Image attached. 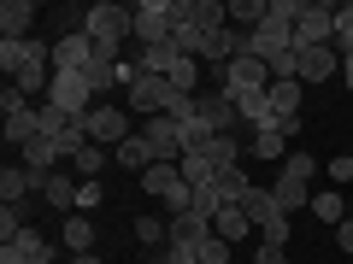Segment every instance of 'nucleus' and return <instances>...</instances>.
<instances>
[{
    "mask_svg": "<svg viewBox=\"0 0 353 264\" xmlns=\"http://www.w3.org/2000/svg\"><path fill=\"white\" fill-rule=\"evenodd\" d=\"M83 36L94 41L101 53H112V59H118V47L136 36V6H118V0H101V6H88V30H83Z\"/></svg>",
    "mask_w": 353,
    "mask_h": 264,
    "instance_id": "f257e3e1",
    "label": "nucleus"
},
{
    "mask_svg": "<svg viewBox=\"0 0 353 264\" xmlns=\"http://www.w3.org/2000/svg\"><path fill=\"white\" fill-rule=\"evenodd\" d=\"M312 182H318V159L312 153H289L283 170H277V182H271V194H277V206L294 217L301 206H312Z\"/></svg>",
    "mask_w": 353,
    "mask_h": 264,
    "instance_id": "f03ea898",
    "label": "nucleus"
},
{
    "mask_svg": "<svg viewBox=\"0 0 353 264\" xmlns=\"http://www.w3.org/2000/svg\"><path fill=\"white\" fill-rule=\"evenodd\" d=\"M259 88H271V65L253 59V53H236L230 65H218V94H259Z\"/></svg>",
    "mask_w": 353,
    "mask_h": 264,
    "instance_id": "7ed1b4c3",
    "label": "nucleus"
},
{
    "mask_svg": "<svg viewBox=\"0 0 353 264\" xmlns=\"http://www.w3.org/2000/svg\"><path fill=\"white\" fill-rule=\"evenodd\" d=\"M136 182H141V188H148V194H153V200H159L171 217L194 206V188L183 182V170H176V164H153V170H148V176H136Z\"/></svg>",
    "mask_w": 353,
    "mask_h": 264,
    "instance_id": "20e7f679",
    "label": "nucleus"
},
{
    "mask_svg": "<svg viewBox=\"0 0 353 264\" xmlns=\"http://www.w3.org/2000/svg\"><path fill=\"white\" fill-rule=\"evenodd\" d=\"M176 100H183V94L171 88V76H148V71H141L136 82L124 88V106H130V112H141V118H159V112H171Z\"/></svg>",
    "mask_w": 353,
    "mask_h": 264,
    "instance_id": "39448f33",
    "label": "nucleus"
},
{
    "mask_svg": "<svg viewBox=\"0 0 353 264\" xmlns=\"http://www.w3.org/2000/svg\"><path fill=\"white\" fill-rule=\"evenodd\" d=\"M0 112H6V147H30V141L41 135V112L30 106V94H18L12 82H6V94H0Z\"/></svg>",
    "mask_w": 353,
    "mask_h": 264,
    "instance_id": "423d86ee",
    "label": "nucleus"
},
{
    "mask_svg": "<svg viewBox=\"0 0 353 264\" xmlns=\"http://www.w3.org/2000/svg\"><path fill=\"white\" fill-rule=\"evenodd\" d=\"M294 47H336V6L306 0L301 18H294Z\"/></svg>",
    "mask_w": 353,
    "mask_h": 264,
    "instance_id": "0eeeda50",
    "label": "nucleus"
},
{
    "mask_svg": "<svg viewBox=\"0 0 353 264\" xmlns=\"http://www.w3.org/2000/svg\"><path fill=\"white\" fill-rule=\"evenodd\" d=\"M130 135H136V129H130V106L94 100V112H88V141H101V147H124Z\"/></svg>",
    "mask_w": 353,
    "mask_h": 264,
    "instance_id": "6e6552de",
    "label": "nucleus"
},
{
    "mask_svg": "<svg viewBox=\"0 0 353 264\" xmlns=\"http://www.w3.org/2000/svg\"><path fill=\"white\" fill-rule=\"evenodd\" d=\"M194 112H201V124L212 129V135H241V112L230 94H218V88H206V94H194Z\"/></svg>",
    "mask_w": 353,
    "mask_h": 264,
    "instance_id": "1a4fd4ad",
    "label": "nucleus"
},
{
    "mask_svg": "<svg viewBox=\"0 0 353 264\" xmlns=\"http://www.w3.org/2000/svg\"><path fill=\"white\" fill-rule=\"evenodd\" d=\"M141 141L153 147V159H159V164H176V159H183V124H176L171 112L148 118V124H141Z\"/></svg>",
    "mask_w": 353,
    "mask_h": 264,
    "instance_id": "9d476101",
    "label": "nucleus"
},
{
    "mask_svg": "<svg viewBox=\"0 0 353 264\" xmlns=\"http://www.w3.org/2000/svg\"><path fill=\"white\" fill-rule=\"evenodd\" d=\"M136 41L141 47H165L171 41V0H141L136 6Z\"/></svg>",
    "mask_w": 353,
    "mask_h": 264,
    "instance_id": "9b49d317",
    "label": "nucleus"
},
{
    "mask_svg": "<svg viewBox=\"0 0 353 264\" xmlns=\"http://www.w3.org/2000/svg\"><path fill=\"white\" fill-rule=\"evenodd\" d=\"M341 71V53L336 47H294V82H330Z\"/></svg>",
    "mask_w": 353,
    "mask_h": 264,
    "instance_id": "f8f14e48",
    "label": "nucleus"
},
{
    "mask_svg": "<svg viewBox=\"0 0 353 264\" xmlns=\"http://www.w3.org/2000/svg\"><path fill=\"white\" fill-rule=\"evenodd\" d=\"M0 65H6V76H18V71H36V65H53V47L48 41H0Z\"/></svg>",
    "mask_w": 353,
    "mask_h": 264,
    "instance_id": "ddd939ff",
    "label": "nucleus"
},
{
    "mask_svg": "<svg viewBox=\"0 0 353 264\" xmlns=\"http://www.w3.org/2000/svg\"><path fill=\"white\" fill-rule=\"evenodd\" d=\"M77 194H83V182H77L71 170H53L48 182H41V206H53V212H59V223L77 212Z\"/></svg>",
    "mask_w": 353,
    "mask_h": 264,
    "instance_id": "4468645a",
    "label": "nucleus"
},
{
    "mask_svg": "<svg viewBox=\"0 0 353 264\" xmlns=\"http://www.w3.org/2000/svg\"><path fill=\"white\" fill-rule=\"evenodd\" d=\"M206 235H212V217H201V212H176L171 217V247L176 252H189V258H194V247H201Z\"/></svg>",
    "mask_w": 353,
    "mask_h": 264,
    "instance_id": "2eb2a0df",
    "label": "nucleus"
},
{
    "mask_svg": "<svg viewBox=\"0 0 353 264\" xmlns=\"http://www.w3.org/2000/svg\"><path fill=\"white\" fill-rule=\"evenodd\" d=\"M30 24H36V0H6L0 6V41H30Z\"/></svg>",
    "mask_w": 353,
    "mask_h": 264,
    "instance_id": "dca6fc26",
    "label": "nucleus"
},
{
    "mask_svg": "<svg viewBox=\"0 0 353 264\" xmlns=\"http://www.w3.org/2000/svg\"><path fill=\"white\" fill-rule=\"evenodd\" d=\"M88 59H94V41L88 36H59L53 41V71H88Z\"/></svg>",
    "mask_w": 353,
    "mask_h": 264,
    "instance_id": "f3484780",
    "label": "nucleus"
},
{
    "mask_svg": "<svg viewBox=\"0 0 353 264\" xmlns=\"http://www.w3.org/2000/svg\"><path fill=\"white\" fill-rule=\"evenodd\" d=\"M201 159L212 164L218 176H224V170H241V135H212V141L201 147Z\"/></svg>",
    "mask_w": 353,
    "mask_h": 264,
    "instance_id": "a211bd4d",
    "label": "nucleus"
},
{
    "mask_svg": "<svg viewBox=\"0 0 353 264\" xmlns=\"http://www.w3.org/2000/svg\"><path fill=\"white\" fill-rule=\"evenodd\" d=\"M236 112H241V124L248 129H277V112H271V94H236Z\"/></svg>",
    "mask_w": 353,
    "mask_h": 264,
    "instance_id": "6ab92c4d",
    "label": "nucleus"
},
{
    "mask_svg": "<svg viewBox=\"0 0 353 264\" xmlns=\"http://www.w3.org/2000/svg\"><path fill=\"white\" fill-rule=\"evenodd\" d=\"M112 164H124V170L148 176V170H153V164H159V159H153V147H148V141H141V129H136V135H130L124 147H112Z\"/></svg>",
    "mask_w": 353,
    "mask_h": 264,
    "instance_id": "aec40b11",
    "label": "nucleus"
},
{
    "mask_svg": "<svg viewBox=\"0 0 353 264\" xmlns=\"http://www.w3.org/2000/svg\"><path fill=\"white\" fill-rule=\"evenodd\" d=\"M83 76H88V88H94V100H106V94L118 88V59L94 47V59H88V71H83Z\"/></svg>",
    "mask_w": 353,
    "mask_h": 264,
    "instance_id": "412c9836",
    "label": "nucleus"
},
{
    "mask_svg": "<svg viewBox=\"0 0 353 264\" xmlns=\"http://www.w3.org/2000/svg\"><path fill=\"white\" fill-rule=\"evenodd\" d=\"M48 241H41L36 235V229H24V235H18V241H6V247H0V264H30V258H48Z\"/></svg>",
    "mask_w": 353,
    "mask_h": 264,
    "instance_id": "4be33fe9",
    "label": "nucleus"
},
{
    "mask_svg": "<svg viewBox=\"0 0 353 264\" xmlns=\"http://www.w3.org/2000/svg\"><path fill=\"white\" fill-rule=\"evenodd\" d=\"M30 194H36V176H30L24 164H6V170H0V200H6V206H24Z\"/></svg>",
    "mask_w": 353,
    "mask_h": 264,
    "instance_id": "5701e85b",
    "label": "nucleus"
},
{
    "mask_svg": "<svg viewBox=\"0 0 353 264\" xmlns=\"http://www.w3.org/2000/svg\"><path fill=\"white\" fill-rule=\"evenodd\" d=\"M106 159H112V147H101V141H88V147H83V153L71 159V176H77V182H101Z\"/></svg>",
    "mask_w": 353,
    "mask_h": 264,
    "instance_id": "b1692460",
    "label": "nucleus"
},
{
    "mask_svg": "<svg viewBox=\"0 0 353 264\" xmlns=\"http://www.w3.org/2000/svg\"><path fill=\"white\" fill-rule=\"evenodd\" d=\"M248 229H253V217L241 212V206H224V212L212 217V235H218V241H230V247H236V241H248Z\"/></svg>",
    "mask_w": 353,
    "mask_h": 264,
    "instance_id": "393cba45",
    "label": "nucleus"
},
{
    "mask_svg": "<svg viewBox=\"0 0 353 264\" xmlns=\"http://www.w3.org/2000/svg\"><path fill=\"white\" fill-rule=\"evenodd\" d=\"M59 241H65V252H94V223H88L83 212H71L59 223Z\"/></svg>",
    "mask_w": 353,
    "mask_h": 264,
    "instance_id": "a878e982",
    "label": "nucleus"
},
{
    "mask_svg": "<svg viewBox=\"0 0 353 264\" xmlns=\"http://www.w3.org/2000/svg\"><path fill=\"white\" fill-rule=\"evenodd\" d=\"M312 212L324 217L330 229H341V223H347V217H353V206L341 200V188H318V194H312Z\"/></svg>",
    "mask_w": 353,
    "mask_h": 264,
    "instance_id": "bb28decb",
    "label": "nucleus"
},
{
    "mask_svg": "<svg viewBox=\"0 0 353 264\" xmlns=\"http://www.w3.org/2000/svg\"><path fill=\"white\" fill-rule=\"evenodd\" d=\"M265 18H271V6H265V0H230V30H241V36H253Z\"/></svg>",
    "mask_w": 353,
    "mask_h": 264,
    "instance_id": "cd10ccee",
    "label": "nucleus"
},
{
    "mask_svg": "<svg viewBox=\"0 0 353 264\" xmlns=\"http://www.w3.org/2000/svg\"><path fill=\"white\" fill-rule=\"evenodd\" d=\"M241 212L253 217V229H265V223H271V217L283 212V206H277V194H271V188H253L248 200H241Z\"/></svg>",
    "mask_w": 353,
    "mask_h": 264,
    "instance_id": "c85d7f7f",
    "label": "nucleus"
},
{
    "mask_svg": "<svg viewBox=\"0 0 353 264\" xmlns=\"http://www.w3.org/2000/svg\"><path fill=\"white\" fill-rule=\"evenodd\" d=\"M253 159H289V135L283 129H253Z\"/></svg>",
    "mask_w": 353,
    "mask_h": 264,
    "instance_id": "c756f323",
    "label": "nucleus"
},
{
    "mask_svg": "<svg viewBox=\"0 0 353 264\" xmlns=\"http://www.w3.org/2000/svg\"><path fill=\"white\" fill-rule=\"evenodd\" d=\"M136 241H148V247H171V217H136Z\"/></svg>",
    "mask_w": 353,
    "mask_h": 264,
    "instance_id": "7c9ffc66",
    "label": "nucleus"
},
{
    "mask_svg": "<svg viewBox=\"0 0 353 264\" xmlns=\"http://www.w3.org/2000/svg\"><path fill=\"white\" fill-rule=\"evenodd\" d=\"M171 88L176 94H201V59H176L171 65Z\"/></svg>",
    "mask_w": 353,
    "mask_h": 264,
    "instance_id": "2f4dec72",
    "label": "nucleus"
},
{
    "mask_svg": "<svg viewBox=\"0 0 353 264\" xmlns=\"http://www.w3.org/2000/svg\"><path fill=\"white\" fill-rule=\"evenodd\" d=\"M194 264H230V241H218V235H206L201 247H194Z\"/></svg>",
    "mask_w": 353,
    "mask_h": 264,
    "instance_id": "473e14b6",
    "label": "nucleus"
},
{
    "mask_svg": "<svg viewBox=\"0 0 353 264\" xmlns=\"http://www.w3.org/2000/svg\"><path fill=\"white\" fill-rule=\"evenodd\" d=\"M324 176L336 182V188H341V182H353V159H347V153H341V159H324Z\"/></svg>",
    "mask_w": 353,
    "mask_h": 264,
    "instance_id": "72a5a7b5",
    "label": "nucleus"
},
{
    "mask_svg": "<svg viewBox=\"0 0 353 264\" xmlns=\"http://www.w3.org/2000/svg\"><path fill=\"white\" fill-rule=\"evenodd\" d=\"M253 264H289V247H271V241H259V247H253Z\"/></svg>",
    "mask_w": 353,
    "mask_h": 264,
    "instance_id": "f704fd0d",
    "label": "nucleus"
},
{
    "mask_svg": "<svg viewBox=\"0 0 353 264\" xmlns=\"http://www.w3.org/2000/svg\"><path fill=\"white\" fill-rule=\"evenodd\" d=\"M94 206H101V182H83V194H77V212H94Z\"/></svg>",
    "mask_w": 353,
    "mask_h": 264,
    "instance_id": "c9c22d12",
    "label": "nucleus"
},
{
    "mask_svg": "<svg viewBox=\"0 0 353 264\" xmlns=\"http://www.w3.org/2000/svg\"><path fill=\"white\" fill-rule=\"evenodd\" d=\"M65 264H106V258H101V252H71Z\"/></svg>",
    "mask_w": 353,
    "mask_h": 264,
    "instance_id": "e433bc0d",
    "label": "nucleus"
},
{
    "mask_svg": "<svg viewBox=\"0 0 353 264\" xmlns=\"http://www.w3.org/2000/svg\"><path fill=\"white\" fill-rule=\"evenodd\" d=\"M341 76H347V94H353V59H341Z\"/></svg>",
    "mask_w": 353,
    "mask_h": 264,
    "instance_id": "4c0bfd02",
    "label": "nucleus"
},
{
    "mask_svg": "<svg viewBox=\"0 0 353 264\" xmlns=\"http://www.w3.org/2000/svg\"><path fill=\"white\" fill-rule=\"evenodd\" d=\"M30 264H59V258H53V252H48V258H30Z\"/></svg>",
    "mask_w": 353,
    "mask_h": 264,
    "instance_id": "58836bf2",
    "label": "nucleus"
}]
</instances>
